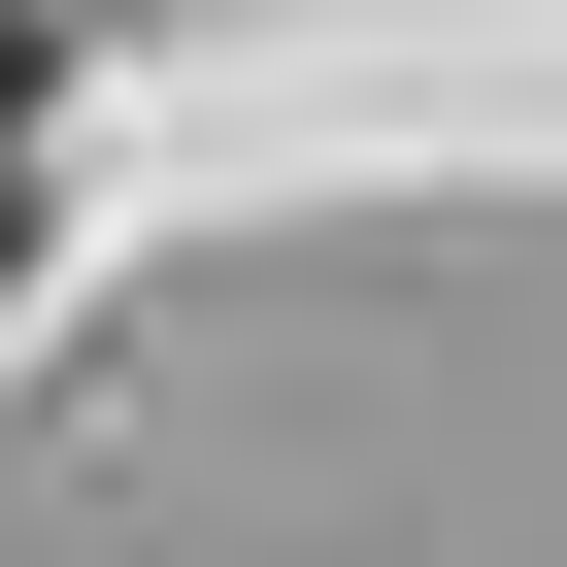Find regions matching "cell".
I'll return each mask as SVG.
<instances>
[{
	"instance_id": "obj_1",
	"label": "cell",
	"mask_w": 567,
	"mask_h": 567,
	"mask_svg": "<svg viewBox=\"0 0 567 567\" xmlns=\"http://www.w3.org/2000/svg\"><path fill=\"white\" fill-rule=\"evenodd\" d=\"M0 134H34V0H0Z\"/></svg>"
},
{
	"instance_id": "obj_2",
	"label": "cell",
	"mask_w": 567,
	"mask_h": 567,
	"mask_svg": "<svg viewBox=\"0 0 567 567\" xmlns=\"http://www.w3.org/2000/svg\"><path fill=\"white\" fill-rule=\"evenodd\" d=\"M0 267H34V200H0Z\"/></svg>"
}]
</instances>
